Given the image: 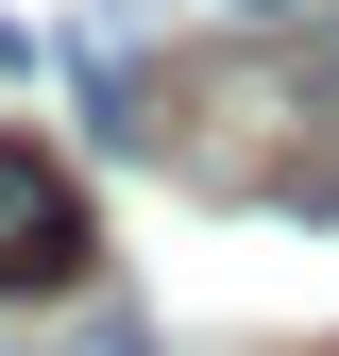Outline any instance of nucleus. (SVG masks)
I'll list each match as a JSON object with an SVG mask.
<instances>
[{
  "label": "nucleus",
  "mask_w": 339,
  "mask_h": 356,
  "mask_svg": "<svg viewBox=\"0 0 339 356\" xmlns=\"http://www.w3.org/2000/svg\"><path fill=\"white\" fill-rule=\"evenodd\" d=\"M238 17H288V0H238Z\"/></svg>",
  "instance_id": "obj_3"
},
{
  "label": "nucleus",
  "mask_w": 339,
  "mask_h": 356,
  "mask_svg": "<svg viewBox=\"0 0 339 356\" xmlns=\"http://www.w3.org/2000/svg\"><path fill=\"white\" fill-rule=\"evenodd\" d=\"M85 254H102V238H85V187L34 136H0V289H68Z\"/></svg>",
  "instance_id": "obj_1"
},
{
  "label": "nucleus",
  "mask_w": 339,
  "mask_h": 356,
  "mask_svg": "<svg viewBox=\"0 0 339 356\" xmlns=\"http://www.w3.org/2000/svg\"><path fill=\"white\" fill-rule=\"evenodd\" d=\"M68 356H153V339H136V323L102 305V323H68Z\"/></svg>",
  "instance_id": "obj_2"
},
{
  "label": "nucleus",
  "mask_w": 339,
  "mask_h": 356,
  "mask_svg": "<svg viewBox=\"0 0 339 356\" xmlns=\"http://www.w3.org/2000/svg\"><path fill=\"white\" fill-rule=\"evenodd\" d=\"M322 85H339V34H322Z\"/></svg>",
  "instance_id": "obj_4"
}]
</instances>
